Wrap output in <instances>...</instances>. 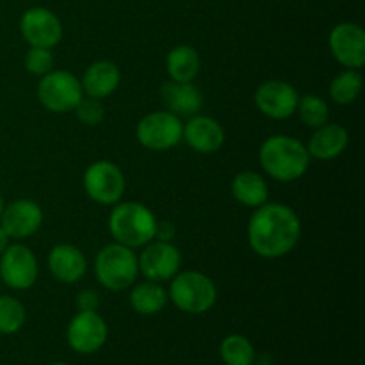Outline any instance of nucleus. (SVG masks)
Masks as SVG:
<instances>
[{"mask_svg": "<svg viewBox=\"0 0 365 365\" xmlns=\"http://www.w3.org/2000/svg\"><path fill=\"white\" fill-rule=\"evenodd\" d=\"M302 237V223L291 207L264 203L257 207L248 223V241L253 252L264 259H278L294 250Z\"/></svg>", "mask_w": 365, "mask_h": 365, "instance_id": "1", "label": "nucleus"}, {"mask_svg": "<svg viewBox=\"0 0 365 365\" xmlns=\"http://www.w3.org/2000/svg\"><path fill=\"white\" fill-rule=\"evenodd\" d=\"M260 164L271 178L292 182L307 173L310 155L307 146L291 135H271L262 143L259 152Z\"/></svg>", "mask_w": 365, "mask_h": 365, "instance_id": "2", "label": "nucleus"}, {"mask_svg": "<svg viewBox=\"0 0 365 365\" xmlns=\"http://www.w3.org/2000/svg\"><path fill=\"white\" fill-rule=\"evenodd\" d=\"M109 230L120 245L139 248L155 239L157 217L143 203L123 202L110 212Z\"/></svg>", "mask_w": 365, "mask_h": 365, "instance_id": "3", "label": "nucleus"}, {"mask_svg": "<svg viewBox=\"0 0 365 365\" xmlns=\"http://www.w3.org/2000/svg\"><path fill=\"white\" fill-rule=\"evenodd\" d=\"M168 298L182 312L200 316L209 312L217 299V289L207 274L198 271H184L171 278Z\"/></svg>", "mask_w": 365, "mask_h": 365, "instance_id": "4", "label": "nucleus"}, {"mask_svg": "<svg viewBox=\"0 0 365 365\" xmlns=\"http://www.w3.org/2000/svg\"><path fill=\"white\" fill-rule=\"evenodd\" d=\"M95 273L100 284L109 291L130 287L139 273L138 257L132 248L114 242L100 250L95 260Z\"/></svg>", "mask_w": 365, "mask_h": 365, "instance_id": "5", "label": "nucleus"}, {"mask_svg": "<svg viewBox=\"0 0 365 365\" xmlns=\"http://www.w3.org/2000/svg\"><path fill=\"white\" fill-rule=\"evenodd\" d=\"M81 81L64 70H52L43 75L38 84V98L52 113H70L82 100Z\"/></svg>", "mask_w": 365, "mask_h": 365, "instance_id": "6", "label": "nucleus"}, {"mask_svg": "<svg viewBox=\"0 0 365 365\" xmlns=\"http://www.w3.org/2000/svg\"><path fill=\"white\" fill-rule=\"evenodd\" d=\"M109 337L106 319L96 310H78L71 317L66 330V341L78 355H93L100 351Z\"/></svg>", "mask_w": 365, "mask_h": 365, "instance_id": "7", "label": "nucleus"}, {"mask_svg": "<svg viewBox=\"0 0 365 365\" xmlns=\"http://www.w3.org/2000/svg\"><path fill=\"white\" fill-rule=\"evenodd\" d=\"M182 125L180 118L170 110H157V113L146 114L138 125V141L145 148L163 152L177 146L182 139Z\"/></svg>", "mask_w": 365, "mask_h": 365, "instance_id": "8", "label": "nucleus"}, {"mask_svg": "<svg viewBox=\"0 0 365 365\" xmlns=\"http://www.w3.org/2000/svg\"><path fill=\"white\" fill-rule=\"evenodd\" d=\"M84 189L93 202L113 205L125 192L123 171L110 160H96L84 173Z\"/></svg>", "mask_w": 365, "mask_h": 365, "instance_id": "9", "label": "nucleus"}, {"mask_svg": "<svg viewBox=\"0 0 365 365\" xmlns=\"http://www.w3.org/2000/svg\"><path fill=\"white\" fill-rule=\"evenodd\" d=\"M0 280L11 289L25 291L38 280V260L25 245H11L0 255Z\"/></svg>", "mask_w": 365, "mask_h": 365, "instance_id": "10", "label": "nucleus"}, {"mask_svg": "<svg viewBox=\"0 0 365 365\" xmlns=\"http://www.w3.org/2000/svg\"><path fill=\"white\" fill-rule=\"evenodd\" d=\"M20 31L25 41L39 48H53L63 38V25L52 11L32 7L25 11L20 20Z\"/></svg>", "mask_w": 365, "mask_h": 365, "instance_id": "11", "label": "nucleus"}, {"mask_svg": "<svg viewBox=\"0 0 365 365\" xmlns=\"http://www.w3.org/2000/svg\"><path fill=\"white\" fill-rule=\"evenodd\" d=\"M182 257L177 246L170 241H155L145 248L139 257V271L152 282L171 280L180 269Z\"/></svg>", "mask_w": 365, "mask_h": 365, "instance_id": "12", "label": "nucleus"}, {"mask_svg": "<svg viewBox=\"0 0 365 365\" xmlns=\"http://www.w3.org/2000/svg\"><path fill=\"white\" fill-rule=\"evenodd\" d=\"M330 50L335 59L349 70H359L365 63V32L356 24H339L330 32Z\"/></svg>", "mask_w": 365, "mask_h": 365, "instance_id": "13", "label": "nucleus"}, {"mask_svg": "<svg viewBox=\"0 0 365 365\" xmlns=\"http://www.w3.org/2000/svg\"><path fill=\"white\" fill-rule=\"evenodd\" d=\"M298 91L284 81H267L255 91L257 107L271 120H285L292 116L298 107Z\"/></svg>", "mask_w": 365, "mask_h": 365, "instance_id": "14", "label": "nucleus"}, {"mask_svg": "<svg viewBox=\"0 0 365 365\" xmlns=\"http://www.w3.org/2000/svg\"><path fill=\"white\" fill-rule=\"evenodd\" d=\"M0 221H2L0 227L9 237L25 239L39 230L43 223V210L32 200H16L4 207Z\"/></svg>", "mask_w": 365, "mask_h": 365, "instance_id": "15", "label": "nucleus"}, {"mask_svg": "<svg viewBox=\"0 0 365 365\" xmlns=\"http://www.w3.org/2000/svg\"><path fill=\"white\" fill-rule=\"evenodd\" d=\"M182 138L200 153H214L223 146L225 130L214 118L195 116L184 125Z\"/></svg>", "mask_w": 365, "mask_h": 365, "instance_id": "16", "label": "nucleus"}, {"mask_svg": "<svg viewBox=\"0 0 365 365\" xmlns=\"http://www.w3.org/2000/svg\"><path fill=\"white\" fill-rule=\"evenodd\" d=\"M50 273L63 284H75L81 280L88 269L84 253L73 245L53 246L48 255Z\"/></svg>", "mask_w": 365, "mask_h": 365, "instance_id": "17", "label": "nucleus"}, {"mask_svg": "<svg viewBox=\"0 0 365 365\" xmlns=\"http://www.w3.org/2000/svg\"><path fill=\"white\" fill-rule=\"evenodd\" d=\"M160 96L168 110L177 114L178 118L195 116L203 106L202 91L191 82H164L160 88Z\"/></svg>", "mask_w": 365, "mask_h": 365, "instance_id": "18", "label": "nucleus"}, {"mask_svg": "<svg viewBox=\"0 0 365 365\" xmlns=\"http://www.w3.org/2000/svg\"><path fill=\"white\" fill-rule=\"evenodd\" d=\"M349 134L342 125L324 123L323 127L316 128L312 138L309 139V155L319 160L337 159L346 148H348Z\"/></svg>", "mask_w": 365, "mask_h": 365, "instance_id": "19", "label": "nucleus"}, {"mask_svg": "<svg viewBox=\"0 0 365 365\" xmlns=\"http://www.w3.org/2000/svg\"><path fill=\"white\" fill-rule=\"evenodd\" d=\"M121 81V73L118 66L110 61H96L82 77V91L91 98H107L118 89Z\"/></svg>", "mask_w": 365, "mask_h": 365, "instance_id": "20", "label": "nucleus"}, {"mask_svg": "<svg viewBox=\"0 0 365 365\" xmlns=\"http://www.w3.org/2000/svg\"><path fill=\"white\" fill-rule=\"evenodd\" d=\"M232 195L245 207H260L267 202L269 187L262 175L255 171H241L232 182Z\"/></svg>", "mask_w": 365, "mask_h": 365, "instance_id": "21", "label": "nucleus"}, {"mask_svg": "<svg viewBox=\"0 0 365 365\" xmlns=\"http://www.w3.org/2000/svg\"><path fill=\"white\" fill-rule=\"evenodd\" d=\"M168 292L159 282H141L130 292V307L141 316H153L166 307Z\"/></svg>", "mask_w": 365, "mask_h": 365, "instance_id": "22", "label": "nucleus"}, {"mask_svg": "<svg viewBox=\"0 0 365 365\" xmlns=\"http://www.w3.org/2000/svg\"><path fill=\"white\" fill-rule=\"evenodd\" d=\"M166 70L171 81L192 82L200 71V56L192 46H175L166 57Z\"/></svg>", "mask_w": 365, "mask_h": 365, "instance_id": "23", "label": "nucleus"}, {"mask_svg": "<svg viewBox=\"0 0 365 365\" xmlns=\"http://www.w3.org/2000/svg\"><path fill=\"white\" fill-rule=\"evenodd\" d=\"M220 356L225 365H253L255 348L245 335L232 334L220 344Z\"/></svg>", "mask_w": 365, "mask_h": 365, "instance_id": "24", "label": "nucleus"}, {"mask_svg": "<svg viewBox=\"0 0 365 365\" xmlns=\"http://www.w3.org/2000/svg\"><path fill=\"white\" fill-rule=\"evenodd\" d=\"M362 75L356 70H346L331 81L330 96L335 103L348 106L353 103L362 93Z\"/></svg>", "mask_w": 365, "mask_h": 365, "instance_id": "25", "label": "nucleus"}, {"mask_svg": "<svg viewBox=\"0 0 365 365\" xmlns=\"http://www.w3.org/2000/svg\"><path fill=\"white\" fill-rule=\"evenodd\" d=\"M25 324V307L13 296H0V334L13 335Z\"/></svg>", "mask_w": 365, "mask_h": 365, "instance_id": "26", "label": "nucleus"}, {"mask_svg": "<svg viewBox=\"0 0 365 365\" xmlns=\"http://www.w3.org/2000/svg\"><path fill=\"white\" fill-rule=\"evenodd\" d=\"M296 110H298L303 125L310 128L323 127L324 123H328V116H330L327 102L316 95H307L299 98Z\"/></svg>", "mask_w": 365, "mask_h": 365, "instance_id": "27", "label": "nucleus"}, {"mask_svg": "<svg viewBox=\"0 0 365 365\" xmlns=\"http://www.w3.org/2000/svg\"><path fill=\"white\" fill-rule=\"evenodd\" d=\"M53 63V53L50 48H39V46H31V50L25 56V68L34 75H46L52 71Z\"/></svg>", "mask_w": 365, "mask_h": 365, "instance_id": "28", "label": "nucleus"}, {"mask_svg": "<svg viewBox=\"0 0 365 365\" xmlns=\"http://www.w3.org/2000/svg\"><path fill=\"white\" fill-rule=\"evenodd\" d=\"M75 113H77V118L81 123H84L86 127H96L103 121L106 118V110H103V106L100 103L98 98H82L81 102L75 107Z\"/></svg>", "mask_w": 365, "mask_h": 365, "instance_id": "29", "label": "nucleus"}, {"mask_svg": "<svg viewBox=\"0 0 365 365\" xmlns=\"http://www.w3.org/2000/svg\"><path fill=\"white\" fill-rule=\"evenodd\" d=\"M78 310H98L100 298L95 291H82L77 298Z\"/></svg>", "mask_w": 365, "mask_h": 365, "instance_id": "30", "label": "nucleus"}, {"mask_svg": "<svg viewBox=\"0 0 365 365\" xmlns=\"http://www.w3.org/2000/svg\"><path fill=\"white\" fill-rule=\"evenodd\" d=\"M175 225L173 223H168V221H163L159 223L157 221V230H155V239L159 241H171L175 237Z\"/></svg>", "mask_w": 365, "mask_h": 365, "instance_id": "31", "label": "nucleus"}, {"mask_svg": "<svg viewBox=\"0 0 365 365\" xmlns=\"http://www.w3.org/2000/svg\"><path fill=\"white\" fill-rule=\"evenodd\" d=\"M7 246H9V235H7L6 230H4V228L0 227V255H2V253L6 252Z\"/></svg>", "mask_w": 365, "mask_h": 365, "instance_id": "32", "label": "nucleus"}, {"mask_svg": "<svg viewBox=\"0 0 365 365\" xmlns=\"http://www.w3.org/2000/svg\"><path fill=\"white\" fill-rule=\"evenodd\" d=\"M2 210H4V202H2V196H0V216H2Z\"/></svg>", "mask_w": 365, "mask_h": 365, "instance_id": "33", "label": "nucleus"}, {"mask_svg": "<svg viewBox=\"0 0 365 365\" xmlns=\"http://www.w3.org/2000/svg\"><path fill=\"white\" fill-rule=\"evenodd\" d=\"M50 365H68V364H64V362H53V364H50Z\"/></svg>", "mask_w": 365, "mask_h": 365, "instance_id": "34", "label": "nucleus"}]
</instances>
